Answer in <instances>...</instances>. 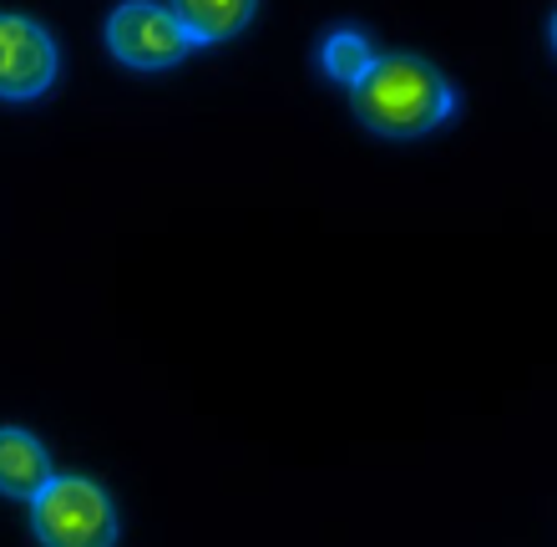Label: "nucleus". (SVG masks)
<instances>
[{
	"label": "nucleus",
	"mask_w": 557,
	"mask_h": 547,
	"mask_svg": "<svg viewBox=\"0 0 557 547\" xmlns=\"http://www.w3.org/2000/svg\"><path fill=\"white\" fill-rule=\"evenodd\" d=\"M355 117L381 137H421L451 122L456 91L451 82L421 57H375L360 82L350 87Z\"/></svg>",
	"instance_id": "f257e3e1"
},
{
	"label": "nucleus",
	"mask_w": 557,
	"mask_h": 547,
	"mask_svg": "<svg viewBox=\"0 0 557 547\" xmlns=\"http://www.w3.org/2000/svg\"><path fill=\"white\" fill-rule=\"evenodd\" d=\"M41 547H117V507L91 476H57L30 502Z\"/></svg>",
	"instance_id": "f03ea898"
},
{
	"label": "nucleus",
	"mask_w": 557,
	"mask_h": 547,
	"mask_svg": "<svg viewBox=\"0 0 557 547\" xmlns=\"http://www.w3.org/2000/svg\"><path fill=\"white\" fill-rule=\"evenodd\" d=\"M107 46H112V57L137 66V72H162V66H177L198 41L168 5H122L107 21Z\"/></svg>",
	"instance_id": "7ed1b4c3"
},
{
	"label": "nucleus",
	"mask_w": 557,
	"mask_h": 547,
	"mask_svg": "<svg viewBox=\"0 0 557 547\" xmlns=\"http://www.w3.org/2000/svg\"><path fill=\"white\" fill-rule=\"evenodd\" d=\"M57 41L26 15H0V102H30L57 82Z\"/></svg>",
	"instance_id": "20e7f679"
},
{
	"label": "nucleus",
	"mask_w": 557,
	"mask_h": 547,
	"mask_svg": "<svg viewBox=\"0 0 557 547\" xmlns=\"http://www.w3.org/2000/svg\"><path fill=\"white\" fill-rule=\"evenodd\" d=\"M51 482H57V472H51L46 446L21 426H0V492L21 497V502H36Z\"/></svg>",
	"instance_id": "39448f33"
},
{
	"label": "nucleus",
	"mask_w": 557,
	"mask_h": 547,
	"mask_svg": "<svg viewBox=\"0 0 557 547\" xmlns=\"http://www.w3.org/2000/svg\"><path fill=\"white\" fill-rule=\"evenodd\" d=\"M177 21L188 26V36L198 46H213V41H228L234 30H244L253 21V0H183L173 5Z\"/></svg>",
	"instance_id": "423d86ee"
},
{
	"label": "nucleus",
	"mask_w": 557,
	"mask_h": 547,
	"mask_svg": "<svg viewBox=\"0 0 557 547\" xmlns=\"http://www.w3.org/2000/svg\"><path fill=\"white\" fill-rule=\"evenodd\" d=\"M320 66H324V76H335V82L355 87V82L375 66V51H370L366 30H335L320 51Z\"/></svg>",
	"instance_id": "0eeeda50"
},
{
	"label": "nucleus",
	"mask_w": 557,
	"mask_h": 547,
	"mask_svg": "<svg viewBox=\"0 0 557 547\" xmlns=\"http://www.w3.org/2000/svg\"><path fill=\"white\" fill-rule=\"evenodd\" d=\"M553 51H557V15H553Z\"/></svg>",
	"instance_id": "6e6552de"
}]
</instances>
